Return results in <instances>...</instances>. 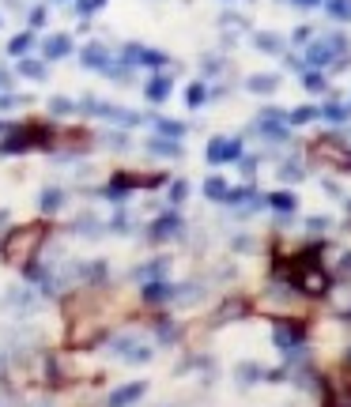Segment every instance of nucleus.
<instances>
[{"label":"nucleus","mask_w":351,"mask_h":407,"mask_svg":"<svg viewBox=\"0 0 351 407\" xmlns=\"http://www.w3.org/2000/svg\"><path fill=\"white\" fill-rule=\"evenodd\" d=\"M50 234H53L50 219H34V222H19V227H12L4 238H0V257H4V264L27 268L30 260L42 257V245L50 242Z\"/></svg>","instance_id":"obj_1"},{"label":"nucleus","mask_w":351,"mask_h":407,"mask_svg":"<svg viewBox=\"0 0 351 407\" xmlns=\"http://www.w3.org/2000/svg\"><path fill=\"white\" fill-rule=\"evenodd\" d=\"M57 143V125L50 121H23L12 125L0 140V155H27V151H53Z\"/></svg>","instance_id":"obj_2"},{"label":"nucleus","mask_w":351,"mask_h":407,"mask_svg":"<svg viewBox=\"0 0 351 407\" xmlns=\"http://www.w3.org/2000/svg\"><path fill=\"white\" fill-rule=\"evenodd\" d=\"M306 155L314 158L317 166H329V170L351 174V147L340 140L337 132H325V136H317V140H310Z\"/></svg>","instance_id":"obj_3"},{"label":"nucleus","mask_w":351,"mask_h":407,"mask_svg":"<svg viewBox=\"0 0 351 407\" xmlns=\"http://www.w3.org/2000/svg\"><path fill=\"white\" fill-rule=\"evenodd\" d=\"M106 336H110L106 317L102 313H83V317H76V321H68V340L65 343L72 351H87V347H99Z\"/></svg>","instance_id":"obj_4"},{"label":"nucleus","mask_w":351,"mask_h":407,"mask_svg":"<svg viewBox=\"0 0 351 407\" xmlns=\"http://www.w3.org/2000/svg\"><path fill=\"white\" fill-rule=\"evenodd\" d=\"M306 332H310V321H306V317H294V313L272 317V343H276L280 351L302 347V343H306Z\"/></svg>","instance_id":"obj_5"},{"label":"nucleus","mask_w":351,"mask_h":407,"mask_svg":"<svg viewBox=\"0 0 351 407\" xmlns=\"http://www.w3.org/2000/svg\"><path fill=\"white\" fill-rule=\"evenodd\" d=\"M253 313V302L250 298H227L219 309L212 313V324L219 328V324H230V321H242V317Z\"/></svg>","instance_id":"obj_6"},{"label":"nucleus","mask_w":351,"mask_h":407,"mask_svg":"<svg viewBox=\"0 0 351 407\" xmlns=\"http://www.w3.org/2000/svg\"><path fill=\"white\" fill-rule=\"evenodd\" d=\"M143 393H148V381H129V385L114 388V393L106 396V407H132Z\"/></svg>","instance_id":"obj_7"},{"label":"nucleus","mask_w":351,"mask_h":407,"mask_svg":"<svg viewBox=\"0 0 351 407\" xmlns=\"http://www.w3.org/2000/svg\"><path fill=\"white\" fill-rule=\"evenodd\" d=\"M174 291H178L174 283H166V279H155V283H143V286H140V298L148 302V306H155V302H170Z\"/></svg>","instance_id":"obj_8"},{"label":"nucleus","mask_w":351,"mask_h":407,"mask_svg":"<svg viewBox=\"0 0 351 407\" xmlns=\"http://www.w3.org/2000/svg\"><path fill=\"white\" fill-rule=\"evenodd\" d=\"M178 234H181V219H178V215H163V219L151 227V238H155V242H166V238H178Z\"/></svg>","instance_id":"obj_9"},{"label":"nucleus","mask_w":351,"mask_h":407,"mask_svg":"<svg viewBox=\"0 0 351 407\" xmlns=\"http://www.w3.org/2000/svg\"><path fill=\"white\" fill-rule=\"evenodd\" d=\"M265 366H257V362H238V381L242 385H253V381H265Z\"/></svg>","instance_id":"obj_10"},{"label":"nucleus","mask_w":351,"mask_h":407,"mask_svg":"<svg viewBox=\"0 0 351 407\" xmlns=\"http://www.w3.org/2000/svg\"><path fill=\"white\" fill-rule=\"evenodd\" d=\"M163 271H166V260H155V264H148V268H137V271H132V279L143 286V283H155V279H163Z\"/></svg>","instance_id":"obj_11"},{"label":"nucleus","mask_w":351,"mask_h":407,"mask_svg":"<svg viewBox=\"0 0 351 407\" xmlns=\"http://www.w3.org/2000/svg\"><path fill=\"white\" fill-rule=\"evenodd\" d=\"M61 200H65V196H61L57 189H46V193H42V211H46V215H53V211L61 207Z\"/></svg>","instance_id":"obj_12"},{"label":"nucleus","mask_w":351,"mask_h":407,"mask_svg":"<svg viewBox=\"0 0 351 407\" xmlns=\"http://www.w3.org/2000/svg\"><path fill=\"white\" fill-rule=\"evenodd\" d=\"M68 53V38H50L46 42V57H65Z\"/></svg>","instance_id":"obj_13"},{"label":"nucleus","mask_w":351,"mask_h":407,"mask_svg":"<svg viewBox=\"0 0 351 407\" xmlns=\"http://www.w3.org/2000/svg\"><path fill=\"white\" fill-rule=\"evenodd\" d=\"M155 336L159 340H178V324H174L170 317H163V321H159V328H155Z\"/></svg>","instance_id":"obj_14"},{"label":"nucleus","mask_w":351,"mask_h":407,"mask_svg":"<svg viewBox=\"0 0 351 407\" xmlns=\"http://www.w3.org/2000/svg\"><path fill=\"white\" fill-rule=\"evenodd\" d=\"M27 45H30V34H19V38H12L8 50H12V53H27Z\"/></svg>","instance_id":"obj_15"},{"label":"nucleus","mask_w":351,"mask_h":407,"mask_svg":"<svg viewBox=\"0 0 351 407\" xmlns=\"http://www.w3.org/2000/svg\"><path fill=\"white\" fill-rule=\"evenodd\" d=\"M19 72H23V76H30V79H38V76H42V65H34V61H23Z\"/></svg>","instance_id":"obj_16"},{"label":"nucleus","mask_w":351,"mask_h":407,"mask_svg":"<svg viewBox=\"0 0 351 407\" xmlns=\"http://www.w3.org/2000/svg\"><path fill=\"white\" fill-rule=\"evenodd\" d=\"M208 196L223 200V196H227V185H223V181H208Z\"/></svg>","instance_id":"obj_17"},{"label":"nucleus","mask_w":351,"mask_h":407,"mask_svg":"<svg viewBox=\"0 0 351 407\" xmlns=\"http://www.w3.org/2000/svg\"><path fill=\"white\" fill-rule=\"evenodd\" d=\"M276 207H283V211H291V207H294V196H276Z\"/></svg>","instance_id":"obj_18"},{"label":"nucleus","mask_w":351,"mask_h":407,"mask_svg":"<svg viewBox=\"0 0 351 407\" xmlns=\"http://www.w3.org/2000/svg\"><path fill=\"white\" fill-rule=\"evenodd\" d=\"M337 317H340V321H351V306H344V309H340Z\"/></svg>","instance_id":"obj_19"},{"label":"nucleus","mask_w":351,"mask_h":407,"mask_svg":"<svg viewBox=\"0 0 351 407\" xmlns=\"http://www.w3.org/2000/svg\"><path fill=\"white\" fill-rule=\"evenodd\" d=\"M344 366H348V370H351V347H348V355H344Z\"/></svg>","instance_id":"obj_20"}]
</instances>
